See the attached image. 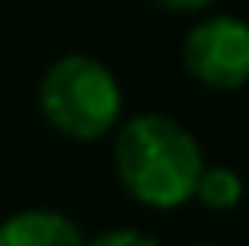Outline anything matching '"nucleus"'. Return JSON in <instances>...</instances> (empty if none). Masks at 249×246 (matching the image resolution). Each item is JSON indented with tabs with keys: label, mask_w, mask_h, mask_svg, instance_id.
Returning <instances> with one entry per match:
<instances>
[{
	"label": "nucleus",
	"mask_w": 249,
	"mask_h": 246,
	"mask_svg": "<svg viewBox=\"0 0 249 246\" xmlns=\"http://www.w3.org/2000/svg\"><path fill=\"white\" fill-rule=\"evenodd\" d=\"M83 232L58 210H22L0 221V246H83Z\"/></svg>",
	"instance_id": "obj_4"
},
{
	"label": "nucleus",
	"mask_w": 249,
	"mask_h": 246,
	"mask_svg": "<svg viewBox=\"0 0 249 246\" xmlns=\"http://www.w3.org/2000/svg\"><path fill=\"white\" fill-rule=\"evenodd\" d=\"M83 246H159V243L152 239V235L137 232V228H112V232L94 235V239L83 243Z\"/></svg>",
	"instance_id": "obj_6"
},
{
	"label": "nucleus",
	"mask_w": 249,
	"mask_h": 246,
	"mask_svg": "<svg viewBox=\"0 0 249 246\" xmlns=\"http://www.w3.org/2000/svg\"><path fill=\"white\" fill-rule=\"evenodd\" d=\"M112 163L130 199L152 210H177L192 203L206 159L192 131L174 116L141 113L116 123Z\"/></svg>",
	"instance_id": "obj_1"
},
{
	"label": "nucleus",
	"mask_w": 249,
	"mask_h": 246,
	"mask_svg": "<svg viewBox=\"0 0 249 246\" xmlns=\"http://www.w3.org/2000/svg\"><path fill=\"white\" fill-rule=\"evenodd\" d=\"M162 11H174V15H192V11H202L210 0H156Z\"/></svg>",
	"instance_id": "obj_7"
},
{
	"label": "nucleus",
	"mask_w": 249,
	"mask_h": 246,
	"mask_svg": "<svg viewBox=\"0 0 249 246\" xmlns=\"http://www.w3.org/2000/svg\"><path fill=\"white\" fill-rule=\"evenodd\" d=\"M184 69L206 91H238L249 83V22L210 15L184 37Z\"/></svg>",
	"instance_id": "obj_3"
},
{
	"label": "nucleus",
	"mask_w": 249,
	"mask_h": 246,
	"mask_svg": "<svg viewBox=\"0 0 249 246\" xmlns=\"http://www.w3.org/2000/svg\"><path fill=\"white\" fill-rule=\"evenodd\" d=\"M242 174L238 170H231V167L224 163H206L202 167V174H199V181H195V196L192 199H199L202 207H210V210H235L238 203H242Z\"/></svg>",
	"instance_id": "obj_5"
},
{
	"label": "nucleus",
	"mask_w": 249,
	"mask_h": 246,
	"mask_svg": "<svg viewBox=\"0 0 249 246\" xmlns=\"http://www.w3.org/2000/svg\"><path fill=\"white\" fill-rule=\"evenodd\" d=\"M40 113L72 141H98L123 120V91L116 73L90 55H62L40 80Z\"/></svg>",
	"instance_id": "obj_2"
}]
</instances>
